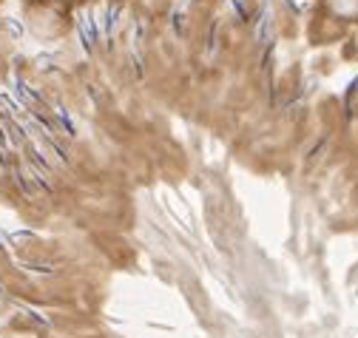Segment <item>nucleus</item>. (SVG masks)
<instances>
[{
	"instance_id": "obj_4",
	"label": "nucleus",
	"mask_w": 358,
	"mask_h": 338,
	"mask_svg": "<svg viewBox=\"0 0 358 338\" xmlns=\"http://www.w3.org/2000/svg\"><path fill=\"white\" fill-rule=\"evenodd\" d=\"M344 57L352 60V63H358V23L350 26V31L344 37Z\"/></svg>"
},
{
	"instance_id": "obj_2",
	"label": "nucleus",
	"mask_w": 358,
	"mask_h": 338,
	"mask_svg": "<svg viewBox=\"0 0 358 338\" xmlns=\"http://www.w3.org/2000/svg\"><path fill=\"white\" fill-rule=\"evenodd\" d=\"M347 26L333 20L330 15H324L319 9V15L313 17V26H310V37H313V43H319V46H327V43H338V40L347 37Z\"/></svg>"
},
{
	"instance_id": "obj_3",
	"label": "nucleus",
	"mask_w": 358,
	"mask_h": 338,
	"mask_svg": "<svg viewBox=\"0 0 358 338\" xmlns=\"http://www.w3.org/2000/svg\"><path fill=\"white\" fill-rule=\"evenodd\" d=\"M319 9L347 29L358 23V0H319Z\"/></svg>"
},
{
	"instance_id": "obj_1",
	"label": "nucleus",
	"mask_w": 358,
	"mask_h": 338,
	"mask_svg": "<svg viewBox=\"0 0 358 338\" xmlns=\"http://www.w3.org/2000/svg\"><path fill=\"white\" fill-rule=\"evenodd\" d=\"M26 26L37 40H60L69 31V15L63 6H55L49 0H29L26 3Z\"/></svg>"
},
{
	"instance_id": "obj_5",
	"label": "nucleus",
	"mask_w": 358,
	"mask_h": 338,
	"mask_svg": "<svg viewBox=\"0 0 358 338\" xmlns=\"http://www.w3.org/2000/svg\"><path fill=\"white\" fill-rule=\"evenodd\" d=\"M49 3H55V6H69V3H74V0H49Z\"/></svg>"
}]
</instances>
